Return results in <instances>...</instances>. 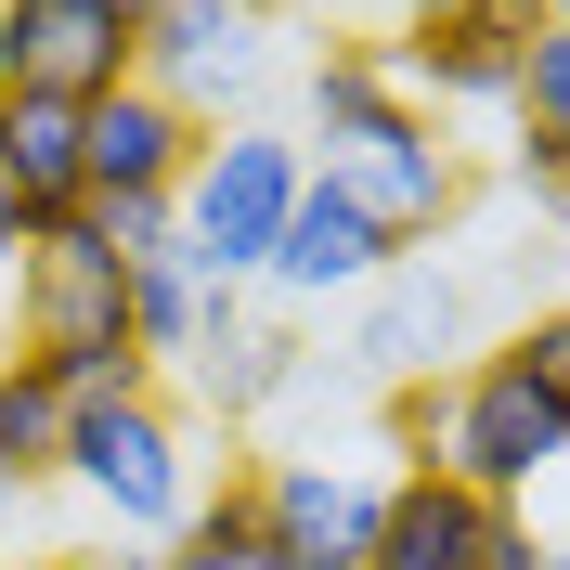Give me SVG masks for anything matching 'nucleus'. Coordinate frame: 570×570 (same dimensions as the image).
<instances>
[{"mask_svg": "<svg viewBox=\"0 0 570 570\" xmlns=\"http://www.w3.org/2000/svg\"><path fill=\"white\" fill-rule=\"evenodd\" d=\"M259 78H273V13L259 0H169L142 27V91H169L195 130H234Z\"/></svg>", "mask_w": 570, "mask_h": 570, "instance_id": "nucleus-7", "label": "nucleus"}, {"mask_svg": "<svg viewBox=\"0 0 570 570\" xmlns=\"http://www.w3.org/2000/svg\"><path fill=\"white\" fill-rule=\"evenodd\" d=\"M105 13H117V27H130V39H142V27H156V13H169V0H105Z\"/></svg>", "mask_w": 570, "mask_h": 570, "instance_id": "nucleus-23", "label": "nucleus"}, {"mask_svg": "<svg viewBox=\"0 0 570 570\" xmlns=\"http://www.w3.org/2000/svg\"><path fill=\"white\" fill-rule=\"evenodd\" d=\"M532 39H544L532 0H454V13H428V27L390 39V78L415 91V105H505Z\"/></svg>", "mask_w": 570, "mask_h": 570, "instance_id": "nucleus-10", "label": "nucleus"}, {"mask_svg": "<svg viewBox=\"0 0 570 570\" xmlns=\"http://www.w3.org/2000/svg\"><path fill=\"white\" fill-rule=\"evenodd\" d=\"M532 570H570V544H544V558H532Z\"/></svg>", "mask_w": 570, "mask_h": 570, "instance_id": "nucleus-27", "label": "nucleus"}, {"mask_svg": "<svg viewBox=\"0 0 570 570\" xmlns=\"http://www.w3.org/2000/svg\"><path fill=\"white\" fill-rule=\"evenodd\" d=\"M259 13H273V0H259Z\"/></svg>", "mask_w": 570, "mask_h": 570, "instance_id": "nucleus-30", "label": "nucleus"}, {"mask_svg": "<svg viewBox=\"0 0 570 570\" xmlns=\"http://www.w3.org/2000/svg\"><path fill=\"white\" fill-rule=\"evenodd\" d=\"M142 78V39L117 27L105 0H0V91L13 105H105Z\"/></svg>", "mask_w": 570, "mask_h": 570, "instance_id": "nucleus-6", "label": "nucleus"}, {"mask_svg": "<svg viewBox=\"0 0 570 570\" xmlns=\"http://www.w3.org/2000/svg\"><path fill=\"white\" fill-rule=\"evenodd\" d=\"M532 558H544L532 505H493L441 466H415V480H390V519H376L363 570H532Z\"/></svg>", "mask_w": 570, "mask_h": 570, "instance_id": "nucleus-8", "label": "nucleus"}, {"mask_svg": "<svg viewBox=\"0 0 570 570\" xmlns=\"http://www.w3.org/2000/svg\"><path fill=\"white\" fill-rule=\"evenodd\" d=\"M39 570H105V558H39Z\"/></svg>", "mask_w": 570, "mask_h": 570, "instance_id": "nucleus-28", "label": "nucleus"}, {"mask_svg": "<svg viewBox=\"0 0 570 570\" xmlns=\"http://www.w3.org/2000/svg\"><path fill=\"white\" fill-rule=\"evenodd\" d=\"M544 208H558V234H570V181H558V195H544Z\"/></svg>", "mask_w": 570, "mask_h": 570, "instance_id": "nucleus-26", "label": "nucleus"}, {"mask_svg": "<svg viewBox=\"0 0 570 570\" xmlns=\"http://www.w3.org/2000/svg\"><path fill=\"white\" fill-rule=\"evenodd\" d=\"M13 324H27V363H52L66 402H142L156 390V363L130 351V273L91 234V208H66L13 259Z\"/></svg>", "mask_w": 570, "mask_h": 570, "instance_id": "nucleus-2", "label": "nucleus"}, {"mask_svg": "<svg viewBox=\"0 0 570 570\" xmlns=\"http://www.w3.org/2000/svg\"><path fill=\"white\" fill-rule=\"evenodd\" d=\"M558 454H570V428L544 415V390L505 351L441 376V454H428L441 480H466V493H493V505H532V480H558Z\"/></svg>", "mask_w": 570, "mask_h": 570, "instance_id": "nucleus-4", "label": "nucleus"}, {"mask_svg": "<svg viewBox=\"0 0 570 570\" xmlns=\"http://www.w3.org/2000/svg\"><path fill=\"white\" fill-rule=\"evenodd\" d=\"M519 130H544V142H570V27H544L532 52H519Z\"/></svg>", "mask_w": 570, "mask_h": 570, "instance_id": "nucleus-19", "label": "nucleus"}, {"mask_svg": "<svg viewBox=\"0 0 570 570\" xmlns=\"http://www.w3.org/2000/svg\"><path fill=\"white\" fill-rule=\"evenodd\" d=\"M195 390H208L220 415L285 402V390H298V324H285V312H247V298H220L208 337H195Z\"/></svg>", "mask_w": 570, "mask_h": 570, "instance_id": "nucleus-14", "label": "nucleus"}, {"mask_svg": "<svg viewBox=\"0 0 570 570\" xmlns=\"http://www.w3.org/2000/svg\"><path fill=\"white\" fill-rule=\"evenodd\" d=\"M27 247H39V220L13 208V181H0V273H13V259H27Z\"/></svg>", "mask_w": 570, "mask_h": 570, "instance_id": "nucleus-22", "label": "nucleus"}, {"mask_svg": "<svg viewBox=\"0 0 570 570\" xmlns=\"http://www.w3.org/2000/svg\"><path fill=\"white\" fill-rule=\"evenodd\" d=\"M505 363H519V376L544 390V415L570 428V312H532L519 337H505Z\"/></svg>", "mask_w": 570, "mask_h": 570, "instance_id": "nucleus-20", "label": "nucleus"}, {"mask_svg": "<svg viewBox=\"0 0 570 570\" xmlns=\"http://www.w3.org/2000/svg\"><path fill=\"white\" fill-rule=\"evenodd\" d=\"M66 480L91 505H105L117 532H181V505H195V454H181V415L169 390H142V402H78L66 428Z\"/></svg>", "mask_w": 570, "mask_h": 570, "instance_id": "nucleus-5", "label": "nucleus"}, {"mask_svg": "<svg viewBox=\"0 0 570 570\" xmlns=\"http://www.w3.org/2000/svg\"><path fill=\"white\" fill-rule=\"evenodd\" d=\"M298 156H312L390 247H428V234L466 208V156L390 78V39H324L312 52V130H298Z\"/></svg>", "mask_w": 570, "mask_h": 570, "instance_id": "nucleus-1", "label": "nucleus"}, {"mask_svg": "<svg viewBox=\"0 0 570 570\" xmlns=\"http://www.w3.org/2000/svg\"><path fill=\"white\" fill-rule=\"evenodd\" d=\"M66 428H78V402L52 390V363H0V480L13 493H39V480H66Z\"/></svg>", "mask_w": 570, "mask_h": 570, "instance_id": "nucleus-16", "label": "nucleus"}, {"mask_svg": "<svg viewBox=\"0 0 570 570\" xmlns=\"http://www.w3.org/2000/svg\"><path fill=\"white\" fill-rule=\"evenodd\" d=\"M0 181H13V208L52 234L66 208H91V169H78V105H13L0 91Z\"/></svg>", "mask_w": 570, "mask_h": 570, "instance_id": "nucleus-15", "label": "nucleus"}, {"mask_svg": "<svg viewBox=\"0 0 570 570\" xmlns=\"http://www.w3.org/2000/svg\"><path fill=\"white\" fill-rule=\"evenodd\" d=\"M247 493H259V532H273L285 570H363L376 558V519H390V480L337 466V454H285V466H259Z\"/></svg>", "mask_w": 570, "mask_h": 570, "instance_id": "nucleus-9", "label": "nucleus"}, {"mask_svg": "<svg viewBox=\"0 0 570 570\" xmlns=\"http://www.w3.org/2000/svg\"><path fill=\"white\" fill-rule=\"evenodd\" d=\"M376 273H402V247H390V234H376V220H363L351 195L312 169V181H298V208H285V247H273V273H259V285L298 312V298H363Z\"/></svg>", "mask_w": 570, "mask_h": 570, "instance_id": "nucleus-12", "label": "nucleus"}, {"mask_svg": "<svg viewBox=\"0 0 570 570\" xmlns=\"http://www.w3.org/2000/svg\"><path fill=\"white\" fill-rule=\"evenodd\" d=\"M363 298H376V312H363V363H376V376H415V390H428V376L466 351V285H441V273H376Z\"/></svg>", "mask_w": 570, "mask_h": 570, "instance_id": "nucleus-13", "label": "nucleus"}, {"mask_svg": "<svg viewBox=\"0 0 570 570\" xmlns=\"http://www.w3.org/2000/svg\"><path fill=\"white\" fill-rule=\"evenodd\" d=\"M532 13H544V27H570V0H532Z\"/></svg>", "mask_w": 570, "mask_h": 570, "instance_id": "nucleus-25", "label": "nucleus"}, {"mask_svg": "<svg viewBox=\"0 0 570 570\" xmlns=\"http://www.w3.org/2000/svg\"><path fill=\"white\" fill-rule=\"evenodd\" d=\"M156 570H285V558H273V532H259V493L220 480V493L181 505V532L156 544Z\"/></svg>", "mask_w": 570, "mask_h": 570, "instance_id": "nucleus-18", "label": "nucleus"}, {"mask_svg": "<svg viewBox=\"0 0 570 570\" xmlns=\"http://www.w3.org/2000/svg\"><path fill=\"white\" fill-rule=\"evenodd\" d=\"M208 312H220V285L195 273L181 247L130 259V351H142V363H195V337H208Z\"/></svg>", "mask_w": 570, "mask_h": 570, "instance_id": "nucleus-17", "label": "nucleus"}, {"mask_svg": "<svg viewBox=\"0 0 570 570\" xmlns=\"http://www.w3.org/2000/svg\"><path fill=\"white\" fill-rule=\"evenodd\" d=\"M390 13H402V27H428V13H454V0H390Z\"/></svg>", "mask_w": 570, "mask_h": 570, "instance_id": "nucleus-24", "label": "nucleus"}, {"mask_svg": "<svg viewBox=\"0 0 570 570\" xmlns=\"http://www.w3.org/2000/svg\"><path fill=\"white\" fill-rule=\"evenodd\" d=\"M195 117L169 105V91H105V105L78 117V169H91V208H169L181 195V169H195Z\"/></svg>", "mask_w": 570, "mask_h": 570, "instance_id": "nucleus-11", "label": "nucleus"}, {"mask_svg": "<svg viewBox=\"0 0 570 570\" xmlns=\"http://www.w3.org/2000/svg\"><path fill=\"white\" fill-rule=\"evenodd\" d=\"M0 532H13V480H0Z\"/></svg>", "mask_w": 570, "mask_h": 570, "instance_id": "nucleus-29", "label": "nucleus"}, {"mask_svg": "<svg viewBox=\"0 0 570 570\" xmlns=\"http://www.w3.org/2000/svg\"><path fill=\"white\" fill-rule=\"evenodd\" d=\"M390 441H415V466L441 454V376L428 390H390Z\"/></svg>", "mask_w": 570, "mask_h": 570, "instance_id": "nucleus-21", "label": "nucleus"}, {"mask_svg": "<svg viewBox=\"0 0 570 570\" xmlns=\"http://www.w3.org/2000/svg\"><path fill=\"white\" fill-rule=\"evenodd\" d=\"M298 181H312L298 130H259V117L208 130V142H195V169H181V195H169L181 259H195L220 298H234V285H259V273H273V247H285V208H298Z\"/></svg>", "mask_w": 570, "mask_h": 570, "instance_id": "nucleus-3", "label": "nucleus"}]
</instances>
